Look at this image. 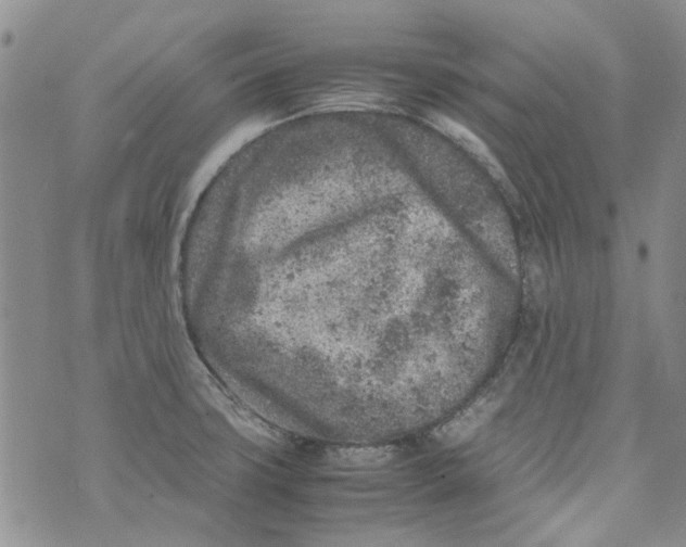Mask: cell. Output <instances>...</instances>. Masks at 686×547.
Returning a JSON list of instances; mask_svg holds the SVG:
<instances>
[{
  "label": "cell",
  "instance_id": "cell-1",
  "mask_svg": "<svg viewBox=\"0 0 686 547\" xmlns=\"http://www.w3.org/2000/svg\"><path fill=\"white\" fill-rule=\"evenodd\" d=\"M419 119L480 163L505 189L509 192L512 191V187L503 166L486 142L473 130L452 116L436 110L423 111Z\"/></svg>",
  "mask_w": 686,
  "mask_h": 547
},
{
  "label": "cell",
  "instance_id": "cell-2",
  "mask_svg": "<svg viewBox=\"0 0 686 547\" xmlns=\"http://www.w3.org/2000/svg\"><path fill=\"white\" fill-rule=\"evenodd\" d=\"M495 408L492 402L481 400L474 404L442 427L436 434L437 438L446 445L465 441L491 417Z\"/></svg>",
  "mask_w": 686,
  "mask_h": 547
}]
</instances>
